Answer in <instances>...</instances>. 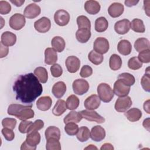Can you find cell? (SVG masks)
I'll return each mask as SVG.
<instances>
[{"label": "cell", "mask_w": 150, "mask_h": 150, "mask_svg": "<svg viewBox=\"0 0 150 150\" xmlns=\"http://www.w3.org/2000/svg\"><path fill=\"white\" fill-rule=\"evenodd\" d=\"M16 99L25 104L33 102L43 92L39 80L32 73L19 76L13 86Z\"/></svg>", "instance_id": "obj_1"}, {"label": "cell", "mask_w": 150, "mask_h": 150, "mask_svg": "<svg viewBox=\"0 0 150 150\" xmlns=\"http://www.w3.org/2000/svg\"><path fill=\"white\" fill-rule=\"evenodd\" d=\"M32 105H23L19 104H12L9 105L8 114L15 116L20 120H27L34 117L35 112L31 108Z\"/></svg>", "instance_id": "obj_2"}, {"label": "cell", "mask_w": 150, "mask_h": 150, "mask_svg": "<svg viewBox=\"0 0 150 150\" xmlns=\"http://www.w3.org/2000/svg\"><path fill=\"white\" fill-rule=\"evenodd\" d=\"M97 93L101 100L104 103H108L114 97V93L110 85L102 83L97 87Z\"/></svg>", "instance_id": "obj_3"}, {"label": "cell", "mask_w": 150, "mask_h": 150, "mask_svg": "<svg viewBox=\"0 0 150 150\" xmlns=\"http://www.w3.org/2000/svg\"><path fill=\"white\" fill-rule=\"evenodd\" d=\"M26 23L25 16L21 13H15L9 19V26L16 30H21L23 28Z\"/></svg>", "instance_id": "obj_4"}, {"label": "cell", "mask_w": 150, "mask_h": 150, "mask_svg": "<svg viewBox=\"0 0 150 150\" xmlns=\"http://www.w3.org/2000/svg\"><path fill=\"white\" fill-rule=\"evenodd\" d=\"M72 87L73 91L76 94L81 96L88 91L89 89V84L86 80L79 79L73 81Z\"/></svg>", "instance_id": "obj_5"}, {"label": "cell", "mask_w": 150, "mask_h": 150, "mask_svg": "<svg viewBox=\"0 0 150 150\" xmlns=\"http://www.w3.org/2000/svg\"><path fill=\"white\" fill-rule=\"evenodd\" d=\"M132 102L129 96L121 97L118 98L115 103V110L119 112H123L129 109L132 105Z\"/></svg>", "instance_id": "obj_6"}, {"label": "cell", "mask_w": 150, "mask_h": 150, "mask_svg": "<svg viewBox=\"0 0 150 150\" xmlns=\"http://www.w3.org/2000/svg\"><path fill=\"white\" fill-rule=\"evenodd\" d=\"M110 48L108 40L103 37L97 38L93 44V49L95 52L101 54L106 53Z\"/></svg>", "instance_id": "obj_7"}, {"label": "cell", "mask_w": 150, "mask_h": 150, "mask_svg": "<svg viewBox=\"0 0 150 150\" xmlns=\"http://www.w3.org/2000/svg\"><path fill=\"white\" fill-rule=\"evenodd\" d=\"M79 112L83 118L89 121H94L98 124H102L105 122V118L94 110H85Z\"/></svg>", "instance_id": "obj_8"}, {"label": "cell", "mask_w": 150, "mask_h": 150, "mask_svg": "<svg viewBox=\"0 0 150 150\" xmlns=\"http://www.w3.org/2000/svg\"><path fill=\"white\" fill-rule=\"evenodd\" d=\"M54 20L55 23L59 26H64L69 23L70 21V15L66 11L59 9L54 13Z\"/></svg>", "instance_id": "obj_9"}, {"label": "cell", "mask_w": 150, "mask_h": 150, "mask_svg": "<svg viewBox=\"0 0 150 150\" xmlns=\"http://www.w3.org/2000/svg\"><path fill=\"white\" fill-rule=\"evenodd\" d=\"M129 91L130 87L126 86L120 79H118L114 84V93L120 97L127 96L129 94Z\"/></svg>", "instance_id": "obj_10"}, {"label": "cell", "mask_w": 150, "mask_h": 150, "mask_svg": "<svg viewBox=\"0 0 150 150\" xmlns=\"http://www.w3.org/2000/svg\"><path fill=\"white\" fill-rule=\"evenodd\" d=\"M34 27L36 30L40 33H46L51 28L50 20L46 17H42L34 23Z\"/></svg>", "instance_id": "obj_11"}, {"label": "cell", "mask_w": 150, "mask_h": 150, "mask_svg": "<svg viewBox=\"0 0 150 150\" xmlns=\"http://www.w3.org/2000/svg\"><path fill=\"white\" fill-rule=\"evenodd\" d=\"M65 64L68 71L74 73L79 70L80 66V61L76 56H70L66 59Z\"/></svg>", "instance_id": "obj_12"}, {"label": "cell", "mask_w": 150, "mask_h": 150, "mask_svg": "<svg viewBox=\"0 0 150 150\" xmlns=\"http://www.w3.org/2000/svg\"><path fill=\"white\" fill-rule=\"evenodd\" d=\"M41 12L40 6L35 4H30L24 9L23 15L28 19H33L39 15Z\"/></svg>", "instance_id": "obj_13"}, {"label": "cell", "mask_w": 150, "mask_h": 150, "mask_svg": "<svg viewBox=\"0 0 150 150\" xmlns=\"http://www.w3.org/2000/svg\"><path fill=\"white\" fill-rule=\"evenodd\" d=\"M101 103L100 98L96 94H92L88 97L84 103L85 108L89 110H94L98 108Z\"/></svg>", "instance_id": "obj_14"}, {"label": "cell", "mask_w": 150, "mask_h": 150, "mask_svg": "<svg viewBox=\"0 0 150 150\" xmlns=\"http://www.w3.org/2000/svg\"><path fill=\"white\" fill-rule=\"evenodd\" d=\"M105 137V131L100 125H96L91 128L90 132V138L96 142H100Z\"/></svg>", "instance_id": "obj_15"}, {"label": "cell", "mask_w": 150, "mask_h": 150, "mask_svg": "<svg viewBox=\"0 0 150 150\" xmlns=\"http://www.w3.org/2000/svg\"><path fill=\"white\" fill-rule=\"evenodd\" d=\"M115 31L120 35L128 33L130 29V22L128 19H124L117 21L114 25Z\"/></svg>", "instance_id": "obj_16"}, {"label": "cell", "mask_w": 150, "mask_h": 150, "mask_svg": "<svg viewBox=\"0 0 150 150\" xmlns=\"http://www.w3.org/2000/svg\"><path fill=\"white\" fill-rule=\"evenodd\" d=\"M124 5L119 2H114L111 4L108 8V12L112 18H117L120 16L124 12Z\"/></svg>", "instance_id": "obj_17"}, {"label": "cell", "mask_w": 150, "mask_h": 150, "mask_svg": "<svg viewBox=\"0 0 150 150\" xmlns=\"http://www.w3.org/2000/svg\"><path fill=\"white\" fill-rule=\"evenodd\" d=\"M1 42L5 46H12L16 42V36L11 32L6 31L2 33Z\"/></svg>", "instance_id": "obj_18"}, {"label": "cell", "mask_w": 150, "mask_h": 150, "mask_svg": "<svg viewBox=\"0 0 150 150\" xmlns=\"http://www.w3.org/2000/svg\"><path fill=\"white\" fill-rule=\"evenodd\" d=\"M25 141L27 144L34 148L35 150L36 149V146L40 141V135L38 131H33L28 133L26 140Z\"/></svg>", "instance_id": "obj_19"}, {"label": "cell", "mask_w": 150, "mask_h": 150, "mask_svg": "<svg viewBox=\"0 0 150 150\" xmlns=\"http://www.w3.org/2000/svg\"><path fill=\"white\" fill-rule=\"evenodd\" d=\"M57 60V52L51 47H47L45 50V62L48 65L55 64Z\"/></svg>", "instance_id": "obj_20"}, {"label": "cell", "mask_w": 150, "mask_h": 150, "mask_svg": "<svg viewBox=\"0 0 150 150\" xmlns=\"http://www.w3.org/2000/svg\"><path fill=\"white\" fill-rule=\"evenodd\" d=\"M100 5L98 2L94 0L87 1L84 4V9L91 15H96L100 11Z\"/></svg>", "instance_id": "obj_21"}, {"label": "cell", "mask_w": 150, "mask_h": 150, "mask_svg": "<svg viewBox=\"0 0 150 150\" xmlns=\"http://www.w3.org/2000/svg\"><path fill=\"white\" fill-rule=\"evenodd\" d=\"M52 104V98L47 96L39 98L36 102L37 108L41 111H47L50 109Z\"/></svg>", "instance_id": "obj_22"}, {"label": "cell", "mask_w": 150, "mask_h": 150, "mask_svg": "<svg viewBox=\"0 0 150 150\" xmlns=\"http://www.w3.org/2000/svg\"><path fill=\"white\" fill-rule=\"evenodd\" d=\"M52 91L55 97L60 98L66 91V85L63 81H58L53 85Z\"/></svg>", "instance_id": "obj_23"}, {"label": "cell", "mask_w": 150, "mask_h": 150, "mask_svg": "<svg viewBox=\"0 0 150 150\" xmlns=\"http://www.w3.org/2000/svg\"><path fill=\"white\" fill-rule=\"evenodd\" d=\"M117 50L120 54L127 56L131 53L132 50V45L128 40L122 39L118 42Z\"/></svg>", "instance_id": "obj_24"}, {"label": "cell", "mask_w": 150, "mask_h": 150, "mask_svg": "<svg viewBox=\"0 0 150 150\" xmlns=\"http://www.w3.org/2000/svg\"><path fill=\"white\" fill-rule=\"evenodd\" d=\"M90 29H79L76 33V37L77 40L81 43H86L91 37Z\"/></svg>", "instance_id": "obj_25"}, {"label": "cell", "mask_w": 150, "mask_h": 150, "mask_svg": "<svg viewBox=\"0 0 150 150\" xmlns=\"http://www.w3.org/2000/svg\"><path fill=\"white\" fill-rule=\"evenodd\" d=\"M127 118L131 122H136L139 120L142 117L141 111L137 108H132L125 113Z\"/></svg>", "instance_id": "obj_26"}, {"label": "cell", "mask_w": 150, "mask_h": 150, "mask_svg": "<svg viewBox=\"0 0 150 150\" xmlns=\"http://www.w3.org/2000/svg\"><path fill=\"white\" fill-rule=\"evenodd\" d=\"M134 47L135 50L138 52H141L146 49H149V41L148 39L145 38H138L135 40L134 43Z\"/></svg>", "instance_id": "obj_27"}, {"label": "cell", "mask_w": 150, "mask_h": 150, "mask_svg": "<svg viewBox=\"0 0 150 150\" xmlns=\"http://www.w3.org/2000/svg\"><path fill=\"white\" fill-rule=\"evenodd\" d=\"M51 45L53 48L57 52H62L65 47V41L60 36H54L51 41Z\"/></svg>", "instance_id": "obj_28"}, {"label": "cell", "mask_w": 150, "mask_h": 150, "mask_svg": "<svg viewBox=\"0 0 150 150\" xmlns=\"http://www.w3.org/2000/svg\"><path fill=\"white\" fill-rule=\"evenodd\" d=\"M67 109L66 103L64 100L59 99L57 101L53 110L52 112L56 116H60L62 115Z\"/></svg>", "instance_id": "obj_29"}, {"label": "cell", "mask_w": 150, "mask_h": 150, "mask_svg": "<svg viewBox=\"0 0 150 150\" xmlns=\"http://www.w3.org/2000/svg\"><path fill=\"white\" fill-rule=\"evenodd\" d=\"M45 135L46 140L52 138L59 140L60 138V131L59 128L55 126H49L45 130Z\"/></svg>", "instance_id": "obj_30"}, {"label": "cell", "mask_w": 150, "mask_h": 150, "mask_svg": "<svg viewBox=\"0 0 150 150\" xmlns=\"http://www.w3.org/2000/svg\"><path fill=\"white\" fill-rule=\"evenodd\" d=\"M34 74L42 83H45L48 79V73L43 67H38L34 70Z\"/></svg>", "instance_id": "obj_31"}, {"label": "cell", "mask_w": 150, "mask_h": 150, "mask_svg": "<svg viewBox=\"0 0 150 150\" xmlns=\"http://www.w3.org/2000/svg\"><path fill=\"white\" fill-rule=\"evenodd\" d=\"M109 66L112 70H119L122 66V60L120 56L117 54H112L109 60Z\"/></svg>", "instance_id": "obj_32"}, {"label": "cell", "mask_w": 150, "mask_h": 150, "mask_svg": "<svg viewBox=\"0 0 150 150\" xmlns=\"http://www.w3.org/2000/svg\"><path fill=\"white\" fill-rule=\"evenodd\" d=\"M108 26V22L105 17L98 18L95 21V30L98 32L105 31Z\"/></svg>", "instance_id": "obj_33"}, {"label": "cell", "mask_w": 150, "mask_h": 150, "mask_svg": "<svg viewBox=\"0 0 150 150\" xmlns=\"http://www.w3.org/2000/svg\"><path fill=\"white\" fill-rule=\"evenodd\" d=\"M130 28L137 33H144L145 31V28L143 21L138 18L134 19L130 22Z\"/></svg>", "instance_id": "obj_34"}, {"label": "cell", "mask_w": 150, "mask_h": 150, "mask_svg": "<svg viewBox=\"0 0 150 150\" xmlns=\"http://www.w3.org/2000/svg\"><path fill=\"white\" fill-rule=\"evenodd\" d=\"M76 137L78 140L81 142L87 141L90 137V132L89 129L85 126L80 127L76 134Z\"/></svg>", "instance_id": "obj_35"}, {"label": "cell", "mask_w": 150, "mask_h": 150, "mask_svg": "<svg viewBox=\"0 0 150 150\" xmlns=\"http://www.w3.org/2000/svg\"><path fill=\"white\" fill-rule=\"evenodd\" d=\"M82 118H83V117L80 112L75 111H73L70 112L64 118L63 121L65 124L68 122H70L78 123L82 120Z\"/></svg>", "instance_id": "obj_36"}, {"label": "cell", "mask_w": 150, "mask_h": 150, "mask_svg": "<svg viewBox=\"0 0 150 150\" xmlns=\"http://www.w3.org/2000/svg\"><path fill=\"white\" fill-rule=\"evenodd\" d=\"M118 79H120L127 86H131L134 84L135 79L134 76L129 73H122L119 74Z\"/></svg>", "instance_id": "obj_37"}, {"label": "cell", "mask_w": 150, "mask_h": 150, "mask_svg": "<svg viewBox=\"0 0 150 150\" xmlns=\"http://www.w3.org/2000/svg\"><path fill=\"white\" fill-rule=\"evenodd\" d=\"M88 59L93 64L95 65H98L103 62L104 57L102 54L98 53L93 50L88 53Z\"/></svg>", "instance_id": "obj_38"}, {"label": "cell", "mask_w": 150, "mask_h": 150, "mask_svg": "<svg viewBox=\"0 0 150 150\" xmlns=\"http://www.w3.org/2000/svg\"><path fill=\"white\" fill-rule=\"evenodd\" d=\"M80 103L79 98L75 95H70L66 100L67 108L70 110H74L77 108Z\"/></svg>", "instance_id": "obj_39"}, {"label": "cell", "mask_w": 150, "mask_h": 150, "mask_svg": "<svg viewBox=\"0 0 150 150\" xmlns=\"http://www.w3.org/2000/svg\"><path fill=\"white\" fill-rule=\"evenodd\" d=\"M77 23L79 27V29H90L91 28V23L89 19L84 15L79 16L77 18Z\"/></svg>", "instance_id": "obj_40"}, {"label": "cell", "mask_w": 150, "mask_h": 150, "mask_svg": "<svg viewBox=\"0 0 150 150\" xmlns=\"http://www.w3.org/2000/svg\"><path fill=\"white\" fill-rule=\"evenodd\" d=\"M46 148L47 150H60L61 145L59 139L53 138L47 139Z\"/></svg>", "instance_id": "obj_41"}, {"label": "cell", "mask_w": 150, "mask_h": 150, "mask_svg": "<svg viewBox=\"0 0 150 150\" xmlns=\"http://www.w3.org/2000/svg\"><path fill=\"white\" fill-rule=\"evenodd\" d=\"M149 67L146 69V72L142 77L141 80V84L143 89L146 91H150V74L149 72Z\"/></svg>", "instance_id": "obj_42"}, {"label": "cell", "mask_w": 150, "mask_h": 150, "mask_svg": "<svg viewBox=\"0 0 150 150\" xmlns=\"http://www.w3.org/2000/svg\"><path fill=\"white\" fill-rule=\"evenodd\" d=\"M79 130L78 125L73 122H70L66 124L64 131L67 134L70 136L75 135Z\"/></svg>", "instance_id": "obj_43"}, {"label": "cell", "mask_w": 150, "mask_h": 150, "mask_svg": "<svg viewBox=\"0 0 150 150\" xmlns=\"http://www.w3.org/2000/svg\"><path fill=\"white\" fill-rule=\"evenodd\" d=\"M128 66L131 70H138L142 66L141 63L137 57H133L129 59L128 62Z\"/></svg>", "instance_id": "obj_44"}, {"label": "cell", "mask_w": 150, "mask_h": 150, "mask_svg": "<svg viewBox=\"0 0 150 150\" xmlns=\"http://www.w3.org/2000/svg\"><path fill=\"white\" fill-rule=\"evenodd\" d=\"M141 63H148L150 62V49H146L139 52L138 57Z\"/></svg>", "instance_id": "obj_45"}, {"label": "cell", "mask_w": 150, "mask_h": 150, "mask_svg": "<svg viewBox=\"0 0 150 150\" xmlns=\"http://www.w3.org/2000/svg\"><path fill=\"white\" fill-rule=\"evenodd\" d=\"M16 120L12 118H5L2 121V125L5 128L14 129L16 125Z\"/></svg>", "instance_id": "obj_46"}, {"label": "cell", "mask_w": 150, "mask_h": 150, "mask_svg": "<svg viewBox=\"0 0 150 150\" xmlns=\"http://www.w3.org/2000/svg\"><path fill=\"white\" fill-rule=\"evenodd\" d=\"M50 72L54 77H59L63 73V69L59 64H54L50 67Z\"/></svg>", "instance_id": "obj_47"}, {"label": "cell", "mask_w": 150, "mask_h": 150, "mask_svg": "<svg viewBox=\"0 0 150 150\" xmlns=\"http://www.w3.org/2000/svg\"><path fill=\"white\" fill-rule=\"evenodd\" d=\"M44 127V122L42 120H36L32 124L30 127L29 128L28 132L29 133L30 132L33 131H38L42 128H43Z\"/></svg>", "instance_id": "obj_48"}, {"label": "cell", "mask_w": 150, "mask_h": 150, "mask_svg": "<svg viewBox=\"0 0 150 150\" xmlns=\"http://www.w3.org/2000/svg\"><path fill=\"white\" fill-rule=\"evenodd\" d=\"M32 123L33 122L30 121H27V120L22 121V122H21L18 127L19 131L22 134L28 133L29 128Z\"/></svg>", "instance_id": "obj_49"}, {"label": "cell", "mask_w": 150, "mask_h": 150, "mask_svg": "<svg viewBox=\"0 0 150 150\" xmlns=\"http://www.w3.org/2000/svg\"><path fill=\"white\" fill-rule=\"evenodd\" d=\"M11 6L6 1H0V13L6 15L11 12Z\"/></svg>", "instance_id": "obj_50"}, {"label": "cell", "mask_w": 150, "mask_h": 150, "mask_svg": "<svg viewBox=\"0 0 150 150\" xmlns=\"http://www.w3.org/2000/svg\"><path fill=\"white\" fill-rule=\"evenodd\" d=\"M1 132L5 139L8 141H12L15 138V134L12 129L8 128H4L2 129Z\"/></svg>", "instance_id": "obj_51"}, {"label": "cell", "mask_w": 150, "mask_h": 150, "mask_svg": "<svg viewBox=\"0 0 150 150\" xmlns=\"http://www.w3.org/2000/svg\"><path fill=\"white\" fill-rule=\"evenodd\" d=\"M93 74V69L88 65H84L81 69L80 75L83 78H86L90 76Z\"/></svg>", "instance_id": "obj_52"}, {"label": "cell", "mask_w": 150, "mask_h": 150, "mask_svg": "<svg viewBox=\"0 0 150 150\" xmlns=\"http://www.w3.org/2000/svg\"><path fill=\"white\" fill-rule=\"evenodd\" d=\"M9 52V49L7 46H4L1 42L0 43V57H6Z\"/></svg>", "instance_id": "obj_53"}, {"label": "cell", "mask_w": 150, "mask_h": 150, "mask_svg": "<svg viewBox=\"0 0 150 150\" xmlns=\"http://www.w3.org/2000/svg\"><path fill=\"white\" fill-rule=\"evenodd\" d=\"M139 2V1L135 0H126L124 1L125 5L128 7H131L136 5Z\"/></svg>", "instance_id": "obj_54"}, {"label": "cell", "mask_w": 150, "mask_h": 150, "mask_svg": "<svg viewBox=\"0 0 150 150\" xmlns=\"http://www.w3.org/2000/svg\"><path fill=\"white\" fill-rule=\"evenodd\" d=\"M149 2H150L149 1H144V8L147 16H149Z\"/></svg>", "instance_id": "obj_55"}, {"label": "cell", "mask_w": 150, "mask_h": 150, "mask_svg": "<svg viewBox=\"0 0 150 150\" xmlns=\"http://www.w3.org/2000/svg\"><path fill=\"white\" fill-rule=\"evenodd\" d=\"M100 149L101 150H103V149H110V150H113L114 149V147L113 146L110 144V143H105L100 148Z\"/></svg>", "instance_id": "obj_56"}, {"label": "cell", "mask_w": 150, "mask_h": 150, "mask_svg": "<svg viewBox=\"0 0 150 150\" xmlns=\"http://www.w3.org/2000/svg\"><path fill=\"white\" fill-rule=\"evenodd\" d=\"M21 150H35L34 148H33L32 147L30 146L28 144H27L25 141H24L22 143L21 146Z\"/></svg>", "instance_id": "obj_57"}, {"label": "cell", "mask_w": 150, "mask_h": 150, "mask_svg": "<svg viewBox=\"0 0 150 150\" xmlns=\"http://www.w3.org/2000/svg\"><path fill=\"white\" fill-rule=\"evenodd\" d=\"M10 2L14 4L15 6L19 7L21 6L25 2L24 0H10Z\"/></svg>", "instance_id": "obj_58"}, {"label": "cell", "mask_w": 150, "mask_h": 150, "mask_svg": "<svg viewBox=\"0 0 150 150\" xmlns=\"http://www.w3.org/2000/svg\"><path fill=\"white\" fill-rule=\"evenodd\" d=\"M144 110L148 114L150 113V111H149V100H148L147 101H146L144 103Z\"/></svg>", "instance_id": "obj_59"}, {"label": "cell", "mask_w": 150, "mask_h": 150, "mask_svg": "<svg viewBox=\"0 0 150 150\" xmlns=\"http://www.w3.org/2000/svg\"><path fill=\"white\" fill-rule=\"evenodd\" d=\"M143 126L148 131H149V118H148L144 120L143 121Z\"/></svg>", "instance_id": "obj_60"}, {"label": "cell", "mask_w": 150, "mask_h": 150, "mask_svg": "<svg viewBox=\"0 0 150 150\" xmlns=\"http://www.w3.org/2000/svg\"><path fill=\"white\" fill-rule=\"evenodd\" d=\"M85 149H97V148L96 147V146H95L94 145H92V144H91V145H89L87 147H86V148H84Z\"/></svg>", "instance_id": "obj_61"}]
</instances>
